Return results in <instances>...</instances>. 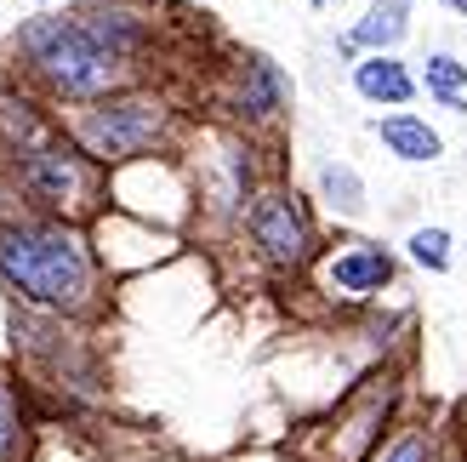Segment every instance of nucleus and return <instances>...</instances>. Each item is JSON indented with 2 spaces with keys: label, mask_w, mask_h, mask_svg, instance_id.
<instances>
[{
  "label": "nucleus",
  "mask_w": 467,
  "mask_h": 462,
  "mask_svg": "<svg viewBox=\"0 0 467 462\" xmlns=\"http://www.w3.org/2000/svg\"><path fill=\"white\" fill-rule=\"evenodd\" d=\"M12 75L23 86H35L52 109H80L98 103L109 91H126L137 80H149V63L120 52L98 23H91L86 0L80 6H35L29 17H17V29L6 35Z\"/></svg>",
  "instance_id": "f257e3e1"
},
{
  "label": "nucleus",
  "mask_w": 467,
  "mask_h": 462,
  "mask_svg": "<svg viewBox=\"0 0 467 462\" xmlns=\"http://www.w3.org/2000/svg\"><path fill=\"white\" fill-rule=\"evenodd\" d=\"M12 189V183H6ZM0 286L12 303L46 314H98L103 309V257L86 223L40 212L12 189V205H0Z\"/></svg>",
  "instance_id": "f03ea898"
},
{
  "label": "nucleus",
  "mask_w": 467,
  "mask_h": 462,
  "mask_svg": "<svg viewBox=\"0 0 467 462\" xmlns=\"http://www.w3.org/2000/svg\"><path fill=\"white\" fill-rule=\"evenodd\" d=\"M63 131L98 160V166H126V160H143V154H166L177 149L182 137V109L154 91L149 80H137L126 91H109L98 103H80L75 114L63 121Z\"/></svg>",
  "instance_id": "7ed1b4c3"
},
{
  "label": "nucleus",
  "mask_w": 467,
  "mask_h": 462,
  "mask_svg": "<svg viewBox=\"0 0 467 462\" xmlns=\"http://www.w3.org/2000/svg\"><path fill=\"white\" fill-rule=\"evenodd\" d=\"M0 177H6L29 205L57 212V217H75V223H91L109 205V166H98L63 126L46 131L40 143L17 149L12 160H0Z\"/></svg>",
  "instance_id": "20e7f679"
},
{
  "label": "nucleus",
  "mask_w": 467,
  "mask_h": 462,
  "mask_svg": "<svg viewBox=\"0 0 467 462\" xmlns=\"http://www.w3.org/2000/svg\"><path fill=\"white\" fill-rule=\"evenodd\" d=\"M240 228H245L251 251L274 274H302V268H314V257L325 251L308 200H302V189H291V183H263Z\"/></svg>",
  "instance_id": "39448f33"
},
{
  "label": "nucleus",
  "mask_w": 467,
  "mask_h": 462,
  "mask_svg": "<svg viewBox=\"0 0 467 462\" xmlns=\"http://www.w3.org/2000/svg\"><path fill=\"white\" fill-rule=\"evenodd\" d=\"M256 149L245 131H217L212 154H194V205L217 223H245L256 200Z\"/></svg>",
  "instance_id": "423d86ee"
},
{
  "label": "nucleus",
  "mask_w": 467,
  "mask_h": 462,
  "mask_svg": "<svg viewBox=\"0 0 467 462\" xmlns=\"http://www.w3.org/2000/svg\"><path fill=\"white\" fill-rule=\"evenodd\" d=\"M393 405H400V377L393 372L365 377L354 394L331 411V423L319 428L325 462H370L377 446H382V434H388V423H393Z\"/></svg>",
  "instance_id": "0eeeda50"
},
{
  "label": "nucleus",
  "mask_w": 467,
  "mask_h": 462,
  "mask_svg": "<svg viewBox=\"0 0 467 462\" xmlns=\"http://www.w3.org/2000/svg\"><path fill=\"white\" fill-rule=\"evenodd\" d=\"M296 103V80L268 52H240L223 80V109L240 131H274Z\"/></svg>",
  "instance_id": "6e6552de"
},
{
  "label": "nucleus",
  "mask_w": 467,
  "mask_h": 462,
  "mask_svg": "<svg viewBox=\"0 0 467 462\" xmlns=\"http://www.w3.org/2000/svg\"><path fill=\"white\" fill-rule=\"evenodd\" d=\"M393 274H400V257L382 246V240H337L331 251H319L314 257V286L331 297V303H377V297L393 286Z\"/></svg>",
  "instance_id": "1a4fd4ad"
},
{
  "label": "nucleus",
  "mask_w": 467,
  "mask_h": 462,
  "mask_svg": "<svg viewBox=\"0 0 467 462\" xmlns=\"http://www.w3.org/2000/svg\"><path fill=\"white\" fill-rule=\"evenodd\" d=\"M348 86L370 109H410L422 98V80H416V68L400 52H359L348 63Z\"/></svg>",
  "instance_id": "9d476101"
},
{
  "label": "nucleus",
  "mask_w": 467,
  "mask_h": 462,
  "mask_svg": "<svg viewBox=\"0 0 467 462\" xmlns=\"http://www.w3.org/2000/svg\"><path fill=\"white\" fill-rule=\"evenodd\" d=\"M370 131H377V143L405 160V166H433V160H445V137H439V126L428 121V114L416 109H388L370 121Z\"/></svg>",
  "instance_id": "9b49d317"
},
{
  "label": "nucleus",
  "mask_w": 467,
  "mask_h": 462,
  "mask_svg": "<svg viewBox=\"0 0 467 462\" xmlns=\"http://www.w3.org/2000/svg\"><path fill=\"white\" fill-rule=\"evenodd\" d=\"M410 12H416V0H370L354 17V29L342 35V58L354 63L359 52H400L410 40Z\"/></svg>",
  "instance_id": "f8f14e48"
},
{
  "label": "nucleus",
  "mask_w": 467,
  "mask_h": 462,
  "mask_svg": "<svg viewBox=\"0 0 467 462\" xmlns=\"http://www.w3.org/2000/svg\"><path fill=\"white\" fill-rule=\"evenodd\" d=\"M314 194L325 200V212L342 217V223H359L370 212V189H365V177L348 166V160H325V166L314 172Z\"/></svg>",
  "instance_id": "ddd939ff"
},
{
  "label": "nucleus",
  "mask_w": 467,
  "mask_h": 462,
  "mask_svg": "<svg viewBox=\"0 0 467 462\" xmlns=\"http://www.w3.org/2000/svg\"><path fill=\"white\" fill-rule=\"evenodd\" d=\"M416 80H422V91H428V103H439V109H451V114H467V63L456 58V52H428L422 58V68H416Z\"/></svg>",
  "instance_id": "4468645a"
},
{
  "label": "nucleus",
  "mask_w": 467,
  "mask_h": 462,
  "mask_svg": "<svg viewBox=\"0 0 467 462\" xmlns=\"http://www.w3.org/2000/svg\"><path fill=\"white\" fill-rule=\"evenodd\" d=\"M370 462H445V434L433 423H410V428L393 434L388 446H377Z\"/></svg>",
  "instance_id": "2eb2a0df"
},
{
  "label": "nucleus",
  "mask_w": 467,
  "mask_h": 462,
  "mask_svg": "<svg viewBox=\"0 0 467 462\" xmlns=\"http://www.w3.org/2000/svg\"><path fill=\"white\" fill-rule=\"evenodd\" d=\"M405 257L422 268V274H451V263H456V240H451V228H439V223L410 228V235H405Z\"/></svg>",
  "instance_id": "dca6fc26"
},
{
  "label": "nucleus",
  "mask_w": 467,
  "mask_h": 462,
  "mask_svg": "<svg viewBox=\"0 0 467 462\" xmlns=\"http://www.w3.org/2000/svg\"><path fill=\"white\" fill-rule=\"evenodd\" d=\"M23 440H29V417H23V394H17V377L0 372V462H17Z\"/></svg>",
  "instance_id": "f3484780"
},
{
  "label": "nucleus",
  "mask_w": 467,
  "mask_h": 462,
  "mask_svg": "<svg viewBox=\"0 0 467 462\" xmlns=\"http://www.w3.org/2000/svg\"><path fill=\"white\" fill-rule=\"evenodd\" d=\"M445 6H451V12H456L462 23H467V0H445Z\"/></svg>",
  "instance_id": "a211bd4d"
},
{
  "label": "nucleus",
  "mask_w": 467,
  "mask_h": 462,
  "mask_svg": "<svg viewBox=\"0 0 467 462\" xmlns=\"http://www.w3.org/2000/svg\"><path fill=\"white\" fill-rule=\"evenodd\" d=\"M29 6H63V0H29Z\"/></svg>",
  "instance_id": "6ab92c4d"
},
{
  "label": "nucleus",
  "mask_w": 467,
  "mask_h": 462,
  "mask_svg": "<svg viewBox=\"0 0 467 462\" xmlns=\"http://www.w3.org/2000/svg\"><path fill=\"white\" fill-rule=\"evenodd\" d=\"M314 6H348V0H314Z\"/></svg>",
  "instance_id": "aec40b11"
},
{
  "label": "nucleus",
  "mask_w": 467,
  "mask_h": 462,
  "mask_svg": "<svg viewBox=\"0 0 467 462\" xmlns=\"http://www.w3.org/2000/svg\"><path fill=\"white\" fill-rule=\"evenodd\" d=\"M445 462H462V457H445Z\"/></svg>",
  "instance_id": "412c9836"
}]
</instances>
